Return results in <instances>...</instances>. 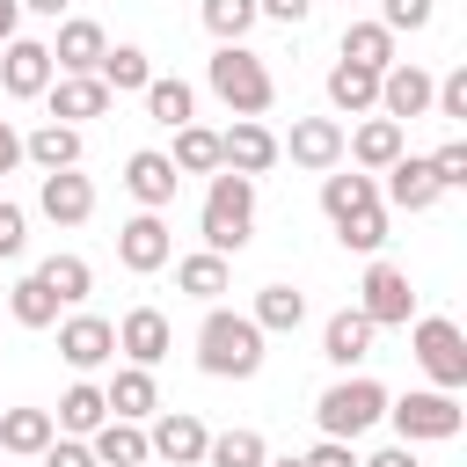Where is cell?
I'll return each instance as SVG.
<instances>
[{"label": "cell", "mask_w": 467, "mask_h": 467, "mask_svg": "<svg viewBox=\"0 0 467 467\" xmlns=\"http://www.w3.org/2000/svg\"><path fill=\"white\" fill-rule=\"evenodd\" d=\"M263 343L270 336L234 306H204V321H197V365L212 379H255L263 372Z\"/></svg>", "instance_id": "cell-1"}, {"label": "cell", "mask_w": 467, "mask_h": 467, "mask_svg": "<svg viewBox=\"0 0 467 467\" xmlns=\"http://www.w3.org/2000/svg\"><path fill=\"white\" fill-rule=\"evenodd\" d=\"M197 234H204V248H212V255H241V248H248V234H255V182L219 168V175L204 182Z\"/></svg>", "instance_id": "cell-2"}, {"label": "cell", "mask_w": 467, "mask_h": 467, "mask_svg": "<svg viewBox=\"0 0 467 467\" xmlns=\"http://www.w3.org/2000/svg\"><path fill=\"white\" fill-rule=\"evenodd\" d=\"M204 88H212L234 117H263V109L277 102V80H270V66H263L248 44H219V51L204 58Z\"/></svg>", "instance_id": "cell-3"}, {"label": "cell", "mask_w": 467, "mask_h": 467, "mask_svg": "<svg viewBox=\"0 0 467 467\" xmlns=\"http://www.w3.org/2000/svg\"><path fill=\"white\" fill-rule=\"evenodd\" d=\"M379 416H387V387H379V379H365V372H343V379H336V387H321V401H314L321 438H343V445H358Z\"/></svg>", "instance_id": "cell-4"}, {"label": "cell", "mask_w": 467, "mask_h": 467, "mask_svg": "<svg viewBox=\"0 0 467 467\" xmlns=\"http://www.w3.org/2000/svg\"><path fill=\"white\" fill-rule=\"evenodd\" d=\"M387 423H394V445H445V438H460L467 409H460V394L409 387V394H387Z\"/></svg>", "instance_id": "cell-5"}, {"label": "cell", "mask_w": 467, "mask_h": 467, "mask_svg": "<svg viewBox=\"0 0 467 467\" xmlns=\"http://www.w3.org/2000/svg\"><path fill=\"white\" fill-rule=\"evenodd\" d=\"M409 350H416V365L431 372L438 394H460V387H467V336H460V321L423 314V321L409 328Z\"/></svg>", "instance_id": "cell-6"}, {"label": "cell", "mask_w": 467, "mask_h": 467, "mask_svg": "<svg viewBox=\"0 0 467 467\" xmlns=\"http://www.w3.org/2000/svg\"><path fill=\"white\" fill-rule=\"evenodd\" d=\"M358 314L372 321V328H409L416 321V285H409V270L401 263H365V285H358Z\"/></svg>", "instance_id": "cell-7"}, {"label": "cell", "mask_w": 467, "mask_h": 467, "mask_svg": "<svg viewBox=\"0 0 467 467\" xmlns=\"http://www.w3.org/2000/svg\"><path fill=\"white\" fill-rule=\"evenodd\" d=\"M117 263H124L131 277L168 270V263H175V234H168V219H161V212H131V219L117 226Z\"/></svg>", "instance_id": "cell-8"}, {"label": "cell", "mask_w": 467, "mask_h": 467, "mask_svg": "<svg viewBox=\"0 0 467 467\" xmlns=\"http://www.w3.org/2000/svg\"><path fill=\"white\" fill-rule=\"evenodd\" d=\"M285 153H277V131L263 124V117H234V131H219V168L226 175H270Z\"/></svg>", "instance_id": "cell-9"}, {"label": "cell", "mask_w": 467, "mask_h": 467, "mask_svg": "<svg viewBox=\"0 0 467 467\" xmlns=\"http://www.w3.org/2000/svg\"><path fill=\"white\" fill-rule=\"evenodd\" d=\"M277 153H292V168H306V175H328V168H343V124L336 117H292Z\"/></svg>", "instance_id": "cell-10"}, {"label": "cell", "mask_w": 467, "mask_h": 467, "mask_svg": "<svg viewBox=\"0 0 467 467\" xmlns=\"http://www.w3.org/2000/svg\"><path fill=\"white\" fill-rule=\"evenodd\" d=\"M51 80H58L51 44H36V36H7V44H0V88H7L15 102H36Z\"/></svg>", "instance_id": "cell-11"}, {"label": "cell", "mask_w": 467, "mask_h": 467, "mask_svg": "<svg viewBox=\"0 0 467 467\" xmlns=\"http://www.w3.org/2000/svg\"><path fill=\"white\" fill-rule=\"evenodd\" d=\"M58 358H66L73 372H102V365L117 358V321H102V314H66V321H58Z\"/></svg>", "instance_id": "cell-12"}, {"label": "cell", "mask_w": 467, "mask_h": 467, "mask_svg": "<svg viewBox=\"0 0 467 467\" xmlns=\"http://www.w3.org/2000/svg\"><path fill=\"white\" fill-rule=\"evenodd\" d=\"M431 73L416 66V58H394L387 73H379V117H394V124H409V117H431Z\"/></svg>", "instance_id": "cell-13"}, {"label": "cell", "mask_w": 467, "mask_h": 467, "mask_svg": "<svg viewBox=\"0 0 467 467\" xmlns=\"http://www.w3.org/2000/svg\"><path fill=\"white\" fill-rule=\"evenodd\" d=\"M44 102H51V124H73V131H80L88 117H109L117 95H109L95 73H58V80L44 88Z\"/></svg>", "instance_id": "cell-14"}, {"label": "cell", "mask_w": 467, "mask_h": 467, "mask_svg": "<svg viewBox=\"0 0 467 467\" xmlns=\"http://www.w3.org/2000/svg\"><path fill=\"white\" fill-rule=\"evenodd\" d=\"M36 212H44L51 226H88V219H95V182H88L80 168H58V175L36 182Z\"/></svg>", "instance_id": "cell-15"}, {"label": "cell", "mask_w": 467, "mask_h": 467, "mask_svg": "<svg viewBox=\"0 0 467 467\" xmlns=\"http://www.w3.org/2000/svg\"><path fill=\"white\" fill-rule=\"evenodd\" d=\"M117 350H124L139 372H153V365L175 350V328H168V314H161V306H131V314L117 321Z\"/></svg>", "instance_id": "cell-16"}, {"label": "cell", "mask_w": 467, "mask_h": 467, "mask_svg": "<svg viewBox=\"0 0 467 467\" xmlns=\"http://www.w3.org/2000/svg\"><path fill=\"white\" fill-rule=\"evenodd\" d=\"M204 445H212V431H204L190 409H168V416L146 431V452L168 460V467H204Z\"/></svg>", "instance_id": "cell-17"}, {"label": "cell", "mask_w": 467, "mask_h": 467, "mask_svg": "<svg viewBox=\"0 0 467 467\" xmlns=\"http://www.w3.org/2000/svg\"><path fill=\"white\" fill-rule=\"evenodd\" d=\"M343 153L358 161V175H387V168L409 153V139H401V124H394V117H365L358 131H343Z\"/></svg>", "instance_id": "cell-18"}, {"label": "cell", "mask_w": 467, "mask_h": 467, "mask_svg": "<svg viewBox=\"0 0 467 467\" xmlns=\"http://www.w3.org/2000/svg\"><path fill=\"white\" fill-rule=\"evenodd\" d=\"M175 182H182V175H175V161H168L161 146H139V153L124 161V190L139 197V212H168V204H175Z\"/></svg>", "instance_id": "cell-19"}, {"label": "cell", "mask_w": 467, "mask_h": 467, "mask_svg": "<svg viewBox=\"0 0 467 467\" xmlns=\"http://www.w3.org/2000/svg\"><path fill=\"white\" fill-rule=\"evenodd\" d=\"M445 190H438V175H431V153H401L394 168H387V182H379V204H394V212H431Z\"/></svg>", "instance_id": "cell-20"}, {"label": "cell", "mask_w": 467, "mask_h": 467, "mask_svg": "<svg viewBox=\"0 0 467 467\" xmlns=\"http://www.w3.org/2000/svg\"><path fill=\"white\" fill-rule=\"evenodd\" d=\"M102 51H109V36H102V22H88V15H66L58 36H51V66H58V73H95Z\"/></svg>", "instance_id": "cell-21"}, {"label": "cell", "mask_w": 467, "mask_h": 467, "mask_svg": "<svg viewBox=\"0 0 467 467\" xmlns=\"http://www.w3.org/2000/svg\"><path fill=\"white\" fill-rule=\"evenodd\" d=\"M372 321L358 314V306H343V314H328V328H321V358L336 365V372H350V365H365L372 358Z\"/></svg>", "instance_id": "cell-22"}, {"label": "cell", "mask_w": 467, "mask_h": 467, "mask_svg": "<svg viewBox=\"0 0 467 467\" xmlns=\"http://www.w3.org/2000/svg\"><path fill=\"white\" fill-rule=\"evenodd\" d=\"M51 423H58V438H95V431L109 423V401H102V387H95V379H73V387L58 394Z\"/></svg>", "instance_id": "cell-23"}, {"label": "cell", "mask_w": 467, "mask_h": 467, "mask_svg": "<svg viewBox=\"0 0 467 467\" xmlns=\"http://www.w3.org/2000/svg\"><path fill=\"white\" fill-rule=\"evenodd\" d=\"M328 109L336 117H372L379 109V73H365V66H328Z\"/></svg>", "instance_id": "cell-24"}, {"label": "cell", "mask_w": 467, "mask_h": 467, "mask_svg": "<svg viewBox=\"0 0 467 467\" xmlns=\"http://www.w3.org/2000/svg\"><path fill=\"white\" fill-rule=\"evenodd\" d=\"M22 161H36L44 175H58V168H80V131L44 117L36 131H22Z\"/></svg>", "instance_id": "cell-25"}, {"label": "cell", "mask_w": 467, "mask_h": 467, "mask_svg": "<svg viewBox=\"0 0 467 467\" xmlns=\"http://www.w3.org/2000/svg\"><path fill=\"white\" fill-rule=\"evenodd\" d=\"M102 401H109V416H117V423H146V416L161 409V387H153V372L124 365V372L102 387Z\"/></svg>", "instance_id": "cell-26"}, {"label": "cell", "mask_w": 467, "mask_h": 467, "mask_svg": "<svg viewBox=\"0 0 467 467\" xmlns=\"http://www.w3.org/2000/svg\"><path fill=\"white\" fill-rule=\"evenodd\" d=\"M88 452H95V467H153V452H146V423H117V416L88 438Z\"/></svg>", "instance_id": "cell-27"}, {"label": "cell", "mask_w": 467, "mask_h": 467, "mask_svg": "<svg viewBox=\"0 0 467 467\" xmlns=\"http://www.w3.org/2000/svg\"><path fill=\"white\" fill-rule=\"evenodd\" d=\"M51 438H58L51 409H0V452H15V460H36Z\"/></svg>", "instance_id": "cell-28"}, {"label": "cell", "mask_w": 467, "mask_h": 467, "mask_svg": "<svg viewBox=\"0 0 467 467\" xmlns=\"http://www.w3.org/2000/svg\"><path fill=\"white\" fill-rule=\"evenodd\" d=\"M146 117H153V124H168V131L197 124V88H190V80H175V73H153V80H146Z\"/></svg>", "instance_id": "cell-29"}, {"label": "cell", "mask_w": 467, "mask_h": 467, "mask_svg": "<svg viewBox=\"0 0 467 467\" xmlns=\"http://www.w3.org/2000/svg\"><path fill=\"white\" fill-rule=\"evenodd\" d=\"M248 321H255L263 336H292V328L306 321V292H299V285H263L255 306H248Z\"/></svg>", "instance_id": "cell-30"}, {"label": "cell", "mask_w": 467, "mask_h": 467, "mask_svg": "<svg viewBox=\"0 0 467 467\" xmlns=\"http://www.w3.org/2000/svg\"><path fill=\"white\" fill-rule=\"evenodd\" d=\"M95 80H102L109 95H146V80H153V58H146L139 44H109V51H102V66H95Z\"/></svg>", "instance_id": "cell-31"}, {"label": "cell", "mask_w": 467, "mask_h": 467, "mask_svg": "<svg viewBox=\"0 0 467 467\" xmlns=\"http://www.w3.org/2000/svg\"><path fill=\"white\" fill-rule=\"evenodd\" d=\"M175 285H182L190 299H204V306H219V292H234V270H226V255H212V248H197V255H182V263H175Z\"/></svg>", "instance_id": "cell-32"}, {"label": "cell", "mask_w": 467, "mask_h": 467, "mask_svg": "<svg viewBox=\"0 0 467 467\" xmlns=\"http://www.w3.org/2000/svg\"><path fill=\"white\" fill-rule=\"evenodd\" d=\"M365 204H379V182H372V175H358V168H350V175H343V168L321 175V212H328V226H336L343 212H365Z\"/></svg>", "instance_id": "cell-33"}, {"label": "cell", "mask_w": 467, "mask_h": 467, "mask_svg": "<svg viewBox=\"0 0 467 467\" xmlns=\"http://www.w3.org/2000/svg\"><path fill=\"white\" fill-rule=\"evenodd\" d=\"M36 277H44V292H51L58 306H80V299L95 292V270H88V255H44V263H36Z\"/></svg>", "instance_id": "cell-34"}, {"label": "cell", "mask_w": 467, "mask_h": 467, "mask_svg": "<svg viewBox=\"0 0 467 467\" xmlns=\"http://www.w3.org/2000/svg\"><path fill=\"white\" fill-rule=\"evenodd\" d=\"M343 66L387 73V66H394V36H387L379 22H343Z\"/></svg>", "instance_id": "cell-35"}, {"label": "cell", "mask_w": 467, "mask_h": 467, "mask_svg": "<svg viewBox=\"0 0 467 467\" xmlns=\"http://www.w3.org/2000/svg\"><path fill=\"white\" fill-rule=\"evenodd\" d=\"M168 161H175V175H219V131L212 124H182Z\"/></svg>", "instance_id": "cell-36"}, {"label": "cell", "mask_w": 467, "mask_h": 467, "mask_svg": "<svg viewBox=\"0 0 467 467\" xmlns=\"http://www.w3.org/2000/svg\"><path fill=\"white\" fill-rule=\"evenodd\" d=\"M7 314H15L22 328H58V299L44 292V277H36V270L7 285Z\"/></svg>", "instance_id": "cell-37"}, {"label": "cell", "mask_w": 467, "mask_h": 467, "mask_svg": "<svg viewBox=\"0 0 467 467\" xmlns=\"http://www.w3.org/2000/svg\"><path fill=\"white\" fill-rule=\"evenodd\" d=\"M270 460V445H263V431H212V445H204V467H263Z\"/></svg>", "instance_id": "cell-38"}, {"label": "cell", "mask_w": 467, "mask_h": 467, "mask_svg": "<svg viewBox=\"0 0 467 467\" xmlns=\"http://www.w3.org/2000/svg\"><path fill=\"white\" fill-rule=\"evenodd\" d=\"M336 241H343L350 255H379V248H387V204L343 212V219H336Z\"/></svg>", "instance_id": "cell-39"}, {"label": "cell", "mask_w": 467, "mask_h": 467, "mask_svg": "<svg viewBox=\"0 0 467 467\" xmlns=\"http://www.w3.org/2000/svg\"><path fill=\"white\" fill-rule=\"evenodd\" d=\"M197 15H204V29H212L219 44H241V36L255 29V0H204Z\"/></svg>", "instance_id": "cell-40"}, {"label": "cell", "mask_w": 467, "mask_h": 467, "mask_svg": "<svg viewBox=\"0 0 467 467\" xmlns=\"http://www.w3.org/2000/svg\"><path fill=\"white\" fill-rule=\"evenodd\" d=\"M431 15H438L431 0H379V15H372V22H379L387 36H416V29H431Z\"/></svg>", "instance_id": "cell-41"}, {"label": "cell", "mask_w": 467, "mask_h": 467, "mask_svg": "<svg viewBox=\"0 0 467 467\" xmlns=\"http://www.w3.org/2000/svg\"><path fill=\"white\" fill-rule=\"evenodd\" d=\"M431 109H438L445 124H467V66H452V73L431 88Z\"/></svg>", "instance_id": "cell-42"}, {"label": "cell", "mask_w": 467, "mask_h": 467, "mask_svg": "<svg viewBox=\"0 0 467 467\" xmlns=\"http://www.w3.org/2000/svg\"><path fill=\"white\" fill-rule=\"evenodd\" d=\"M431 175H438V190H467V139H445L431 153Z\"/></svg>", "instance_id": "cell-43"}, {"label": "cell", "mask_w": 467, "mask_h": 467, "mask_svg": "<svg viewBox=\"0 0 467 467\" xmlns=\"http://www.w3.org/2000/svg\"><path fill=\"white\" fill-rule=\"evenodd\" d=\"M22 248H29V212H22V204H7V197H0V263H15V255H22Z\"/></svg>", "instance_id": "cell-44"}, {"label": "cell", "mask_w": 467, "mask_h": 467, "mask_svg": "<svg viewBox=\"0 0 467 467\" xmlns=\"http://www.w3.org/2000/svg\"><path fill=\"white\" fill-rule=\"evenodd\" d=\"M44 467H95V452H88V438H51L44 452H36Z\"/></svg>", "instance_id": "cell-45"}, {"label": "cell", "mask_w": 467, "mask_h": 467, "mask_svg": "<svg viewBox=\"0 0 467 467\" xmlns=\"http://www.w3.org/2000/svg\"><path fill=\"white\" fill-rule=\"evenodd\" d=\"M299 467H358V445H343V438H321L314 452H299Z\"/></svg>", "instance_id": "cell-46"}, {"label": "cell", "mask_w": 467, "mask_h": 467, "mask_svg": "<svg viewBox=\"0 0 467 467\" xmlns=\"http://www.w3.org/2000/svg\"><path fill=\"white\" fill-rule=\"evenodd\" d=\"M255 15H270V22H306L314 0H255Z\"/></svg>", "instance_id": "cell-47"}, {"label": "cell", "mask_w": 467, "mask_h": 467, "mask_svg": "<svg viewBox=\"0 0 467 467\" xmlns=\"http://www.w3.org/2000/svg\"><path fill=\"white\" fill-rule=\"evenodd\" d=\"M358 467H416V445H379V452L358 460Z\"/></svg>", "instance_id": "cell-48"}, {"label": "cell", "mask_w": 467, "mask_h": 467, "mask_svg": "<svg viewBox=\"0 0 467 467\" xmlns=\"http://www.w3.org/2000/svg\"><path fill=\"white\" fill-rule=\"evenodd\" d=\"M7 168H22V131L0 117V175H7Z\"/></svg>", "instance_id": "cell-49"}, {"label": "cell", "mask_w": 467, "mask_h": 467, "mask_svg": "<svg viewBox=\"0 0 467 467\" xmlns=\"http://www.w3.org/2000/svg\"><path fill=\"white\" fill-rule=\"evenodd\" d=\"M73 0H22V15H44V22H66Z\"/></svg>", "instance_id": "cell-50"}, {"label": "cell", "mask_w": 467, "mask_h": 467, "mask_svg": "<svg viewBox=\"0 0 467 467\" xmlns=\"http://www.w3.org/2000/svg\"><path fill=\"white\" fill-rule=\"evenodd\" d=\"M22 36V0H0V44Z\"/></svg>", "instance_id": "cell-51"}, {"label": "cell", "mask_w": 467, "mask_h": 467, "mask_svg": "<svg viewBox=\"0 0 467 467\" xmlns=\"http://www.w3.org/2000/svg\"><path fill=\"white\" fill-rule=\"evenodd\" d=\"M263 467H299V452H292V460H263Z\"/></svg>", "instance_id": "cell-52"}, {"label": "cell", "mask_w": 467, "mask_h": 467, "mask_svg": "<svg viewBox=\"0 0 467 467\" xmlns=\"http://www.w3.org/2000/svg\"><path fill=\"white\" fill-rule=\"evenodd\" d=\"M0 306H7V285H0Z\"/></svg>", "instance_id": "cell-53"}]
</instances>
